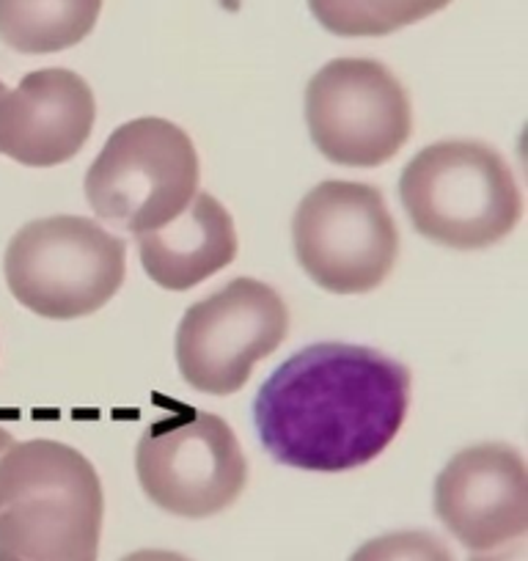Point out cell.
<instances>
[{"mask_svg":"<svg viewBox=\"0 0 528 561\" xmlns=\"http://www.w3.org/2000/svg\"><path fill=\"white\" fill-rule=\"evenodd\" d=\"M198 193V154L191 135L165 118H133L105 140L85 174L96 218L127 234L174 220Z\"/></svg>","mask_w":528,"mask_h":561,"instance_id":"5","label":"cell"},{"mask_svg":"<svg viewBox=\"0 0 528 561\" xmlns=\"http://www.w3.org/2000/svg\"><path fill=\"white\" fill-rule=\"evenodd\" d=\"M138 251L158 287L185 293L234 262V220L209 193H196L174 220L138 237Z\"/></svg>","mask_w":528,"mask_h":561,"instance_id":"12","label":"cell"},{"mask_svg":"<svg viewBox=\"0 0 528 561\" xmlns=\"http://www.w3.org/2000/svg\"><path fill=\"white\" fill-rule=\"evenodd\" d=\"M3 91H7V85H3V83H0V94H3Z\"/></svg>","mask_w":528,"mask_h":561,"instance_id":"19","label":"cell"},{"mask_svg":"<svg viewBox=\"0 0 528 561\" xmlns=\"http://www.w3.org/2000/svg\"><path fill=\"white\" fill-rule=\"evenodd\" d=\"M105 499L89 457L23 440L0 457V561H96Z\"/></svg>","mask_w":528,"mask_h":561,"instance_id":"2","label":"cell"},{"mask_svg":"<svg viewBox=\"0 0 528 561\" xmlns=\"http://www.w3.org/2000/svg\"><path fill=\"white\" fill-rule=\"evenodd\" d=\"M102 0H0V42L25 56L74 47L94 31Z\"/></svg>","mask_w":528,"mask_h":561,"instance_id":"13","label":"cell"},{"mask_svg":"<svg viewBox=\"0 0 528 561\" xmlns=\"http://www.w3.org/2000/svg\"><path fill=\"white\" fill-rule=\"evenodd\" d=\"M451 0H309L311 14L336 36H388L433 18Z\"/></svg>","mask_w":528,"mask_h":561,"instance_id":"14","label":"cell"},{"mask_svg":"<svg viewBox=\"0 0 528 561\" xmlns=\"http://www.w3.org/2000/svg\"><path fill=\"white\" fill-rule=\"evenodd\" d=\"M94 91L69 69H39L0 94V154L28 169L72 160L94 127Z\"/></svg>","mask_w":528,"mask_h":561,"instance_id":"11","label":"cell"},{"mask_svg":"<svg viewBox=\"0 0 528 561\" xmlns=\"http://www.w3.org/2000/svg\"><path fill=\"white\" fill-rule=\"evenodd\" d=\"M400 198L418 234L457 251L495 245L523 215L515 174L479 140H440L422 149L402 171Z\"/></svg>","mask_w":528,"mask_h":561,"instance_id":"3","label":"cell"},{"mask_svg":"<svg viewBox=\"0 0 528 561\" xmlns=\"http://www.w3.org/2000/svg\"><path fill=\"white\" fill-rule=\"evenodd\" d=\"M471 561H528L526 537L512 539V542L498 545V548L493 550H479Z\"/></svg>","mask_w":528,"mask_h":561,"instance_id":"16","label":"cell"},{"mask_svg":"<svg viewBox=\"0 0 528 561\" xmlns=\"http://www.w3.org/2000/svg\"><path fill=\"white\" fill-rule=\"evenodd\" d=\"M411 404V371L355 344H311L284 360L253 399L259 440L282 466L342 473L391 446Z\"/></svg>","mask_w":528,"mask_h":561,"instance_id":"1","label":"cell"},{"mask_svg":"<svg viewBox=\"0 0 528 561\" xmlns=\"http://www.w3.org/2000/svg\"><path fill=\"white\" fill-rule=\"evenodd\" d=\"M349 561H455V556L429 531H393L360 545Z\"/></svg>","mask_w":528,"mask_h":561,"instance_id":"15","label":"cell"},{"mask_svg":"<svg viewBox=\"0 0 528 561\" xmlns=\"http://www.w3.org/2000/svg\"><path fill=\"white\" fill-rule=\"evenodd\" d=\"M122 561H191L174 550H136V553L124 556Z\"/></svg>","mask_w":528,"mask_h":561,"instance_id":"17","label":"cell"},{"mask_svg":"<svg viewBox=\"0 0 528 561\" xmlns=\"http://www.w3.org/2000/svg\"><path fill=\"white\" fill-rule=\"evenodd\" d=\"M287 331L282 295L256 278H234L185 311L176 364L187 386L226 397L245 386L256 360L282 347Z\"/></svg>","mask_w":528,"mask_h":561,"instance_id":"9","label":"cell"},{"mask_svg":"<svg viewBox=\"0 0 528 561\" xmlns=\"http://www.w3.org/2000/svg\"><path fill=\"white\" fill-rule=\"evenodd\" d=\"M295 256L317 287L336 295L371 293L400 253V231L377 187L322 182L292 220Z\"/></svg>","mask_w":528,"mask_h":561,"instance_id":"6","label":"cell"},{"mask_svg":"<svg viewBox=\"0 0 528 561\" xmlns=\"http://www.w3.org/2000/svg\"><path fill=\"white\" fill-rule=\"evenodd\" d=\"M306 124L331 163L375 169L411 138L413 113L402 83L369 58H336L306 89Z\"/></svg>","mask_w":528,"mask_h":561,"instance_id":"7","label":"cell"},{"mask_svg":"<svg viewBox=\"0 0 528 561\" xmlns=\"http://www.w3.org/2000/svg\"><path fill=\"white\" fill-rule=\"evenodd\" d=\"M12 446H14V435L9 433L7 427H0V457L7 455V451L12 449Z\"/></svg>","mask_w":528,"mask_h":561,"instance_id":"18","label":"cell"},{"mask_svg":"<svg viewBox=\"0 0 528 561\" xmlns=\"http://www.w3.org/2000/svg\"><path fill=\"white\" fill-rule=\"evenodd\" d=\"M136 471L144 493L171 515L213 517L240 499L248 462L223 419L182 410L138 440Z\"/></svg>","mask_w":528,"mask_h":561,"instance_id":"8","label":"cell"},{"mask_svg":"<svg viewBox=\"0 0 528 561\" xmlns=\"http://www.w3.org/2000/svg\"><path fill=\"white\" fill-rule=\"evenodd\" d=\"M127 245L78 215L31 220L12 237L3 259L18 304L45 320H78L100 311L118 293Z\"/></svg>","mask_w":528,"mask_h":561,"instance_id":"4","label":"cell"},{"mask_svg":"<svg viewBox=\"0 0 528 561\" xmlns=\"http://www.w3.org/2000/svg\"><path fill=\"white\" fill-rule=\"evenodd\" d=\"M435 515L477 553L526 537L528 473L520 451L482 444L451 457L435 479Z\"/></svg>","mask_w":528,"mask_h":561,"instance_id":"10","label":"cell"}]
</instances>
